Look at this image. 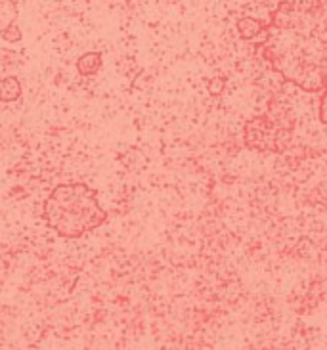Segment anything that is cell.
Here are the masks:
<instances>
[{
    "label": "cell",
    "mask_w": 327,
    "mask_h": 350,
    "mask_svg": "<svg viewBox=\"0 0 327 350\" xmlns=\"http://www.w3.org/2000/svg\"><path fill=\"white\" fill-rule=\"evenodd\" d=\"M44 220L57 236L75 239L102 226L107 220V213L94 189L86 184L71 182L52 189L44 201Z\"/></svg>",
    "instance_id": "2"
},
{
    "label": "cell",
    "mask_w": 327,
    "mask_h": 350,
    "mask_svg": "<svg viewBox=\"0 0 327 350\" xmlns=\"http://www.w3.org/2000/svg\"><path fill=\"white\" fill-rule=\"evenodd\" d=\"M102 67V54L100 52H86L77 59V71L83 77H90L98 73V69Z\"/></svg>",
    "instance_id": "4"
},
{
    "label": "cell",
    "mask_w": 327,
    "mask_h": 350,
    "mask_svg": "<svg viewBox=\"0 0 327 350\" xmlns=\"http://www.w3.org/2000/svg\"><path fill=\"white\" fill-rule=\"evenodd\" d=\"M0 94H2V102H16L21 96V83L18 77H6L0 86Z\"/></svg>",
    "instance_id": "5"
},
{
    "label": "cell",
    "mask_w": 327,
    "mask_h": 350,
    "mask_svg": "<svg viewBox=\"0 0 327 350\" xmlns=\"http://www.w3.org/2000/svg\"><path fill=\"white\" fill-rule=\"evenodd\" d=\"M2 37L10 40V42H18V40H21V31H19L16 23H10L8 27L2 29Z\"/></svg>",
    "instance_id": "6"
},
{
    "label": "cell",
    "mask_w": 327,
    "mask_h": 350,
    "mask_svg": "<svg viewBox=\"0 0 327 350\" xmlns=\"http://www.w3.org/2000/svg\"><path fill=\"white\" fill-rule=\"evenodd\" d=\"M237 31L245 40H254V38H262L266 25L254 18H241L237 21Z\"/></svg>",
    "instance_id": "3"
},
{
    "label": "cell",
    "mask_w": 327,
    "mask_h": 350,
    "mask_svg": "<svg viewBox=\"0 0 327 350\" xmlns=\"http://www.w3.org/2000/svg\"><path fill=\"white\" fill-rule=\"evenodd\" d=\"M259 52L287 83L306 92L327 88V2H280Z\"/></svg>",
    "instance_id": "1"
},
{
    "label": "cell",
    "mask_w": 327,
    "mask_h": 350,
    "mask_svg": "<svg viewBox=\"0 0 327 350\" xmlns=\"http://www.w3.org/2000/svg\"><path fill=\"white\" fill-rule=\"evenodd\" d=\"M318 115H319V121H322L324 124H327V88L322 92V96H319Z\"/></svg>",
    "instance_id": "7"
}]
</instances>
